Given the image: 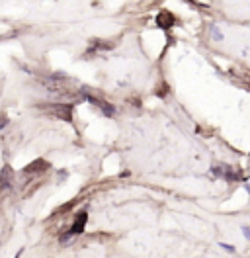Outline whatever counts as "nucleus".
<instances>
[{
  "mask_svg": "<svg viewBox=\"0 0 250 258\" xmlns=\"http://www.w3.org/2000/svg\"><path fill=\"white\" fill-rule=\"evenodd\" d=\"M174 16L170 12H160L158 16H156V24L160 26V27H164V29H168V27H172V24H174Z\"/></svg>",
  "mask_w": 250,
  "mask_h": 258,
  "instance_id": "f257e3e1",
  "label": "nucleus"
},
{
  "mask_svg": "<svg viewBox=\"0 0 250 258\" xmlns=\"http://www.w3.org/2000/svg\"><path fill=\"white\" fill-rule=\"evenodd\" d=\"M242 233H244V237L250 241V227H246V225H244V227H242Z\"/></svg>",
  "mask_w": 250,
  "mask_h": 258,
  "instance_id": "39448f33",
  "label": "nucleus"
},
{
  "mask_svg": "<svg viewBox=\"0 0 250 258\" xmlns=\"http://www.w3.org/2000/svg\"><path fill=\"white\" fill-rule=\"evenodd\" d=\"M211 35H213V39L223 41V33L219 32V27H217V26H211Z\"/></svg>",
  "mask_w": 250,
  "mask_h": 258,
  "instance_id": "7ed1b4c3",
  "label": "nucleus"
},
{
  "mask_svg": "<svg viewBox=\"0 0 250 258\" xmlns=\"http://www.w3.org/2000/svg\"><path fill=\"white\" fill-rule=\"evenodd\" d=\"M86 219H88V215H86V211H82V213H78V217H76V221H75V225L70 227V235H76V233H82V229H84V225H86Z\"/></svg>",
  "mask_w": 250,
  "mask_h": 258,
  "instance_id": "f03ea898",
  "label": "nucleus"
},
{
  "mask_svg": "<svg viewBox=\"0 0 250 258\" xmlns=\"http://www.w3.org/2000/svg\"><path fill=\"white\" fill-rule=\"evenodd\" d=\"M221 248H225L227 252H231V254H233V252H237V248H234L233 245H227V242H221Z\"/></svg>",
  "mask_w": 250,
  "mask_h": 258,
  "instance_id": "20e7f679",
  "label": "nucleus"
}]
</instances>
